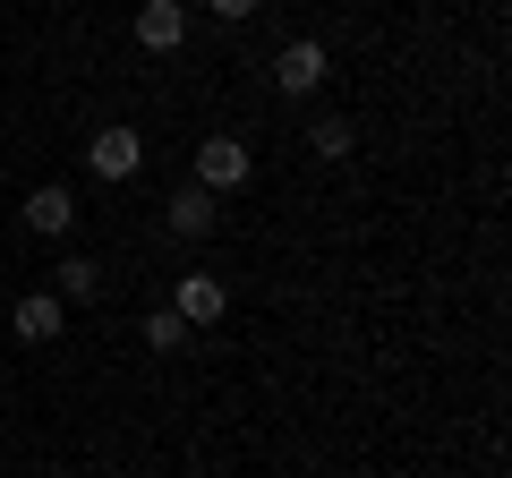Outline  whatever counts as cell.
Returning a JSON list of instances; mask_svg holds the SVG:
<instances>
[{"mask_svg":"<svg viewBox=\"0 0 512 478\" xmlns=\"http://www.w3.org/2000/svg\"><path fill=\"white\" fill-rule=\"evenodd\" d=\"M146 350H163V359H171V350H188V325H180L171 308H154V316H146Z\"/></svg>","mask_w":512,"mask_h":478,"instance_id":"cell-11","label":"cell"},{"mask_svg":"<svg viewBox=\"0 0 512 478\" xmlns=\"http://www.w3.org/2000/svg\"><path fill=\"white\" fill-rule=\"evenodd\" d=\"M163 231L171 239H205L214 231V197H205V188H180V197L163 205Z\"/></svg>","mask_w":512,"mask_h":478,"instance_id":"cell-8","label":"cell"},{"mask_svg":"<svg viewBox=\"0 0 512 478\" xmlns=\"http://www.w3.org/2000/svg\"><path fill=\"white\" fill-rule=\"evenodd\" d=\"M171 316H180L188 333L222 325V316H231V282H222V274H180V282H171Z\"/></svg>","mask_w":512,"mask_h":478,"instance_id":"cell-3","label":"cell"},{"mask_svg":"<svg viewBox=\"0 0 512 478\" xmlns=\"http://www.w3.org/2000/svg\"><path fill=\"white\" fill-rule=\"evenodd\" d=\"M205 9H214L222 26H239V18H256V0H205Z\"/></svg>","mask_w":512,"mask_h":478,"instance_id":"cell-12","label":"cell"},{"mask_svg":"<svg viewBox=\"0 0 512 478\" xmlns=\"http://www.w3.org/2000/svg\"><path fill=\"white\" fill-rule=\"evenodd\" d=\"M248 171H256L248 137H205V146H197V188H205V197H231V188H248Z\"/></svg>","mask_w":512,"mask_h":478,"instance_id":"cell-2","label":"cell"},{"mask_svg":"<svg viewBox=\"0 0 512 478\" xmlns=\"http://www.w3.org/2000/svg\"><path fill=\"white\" fill-rule=\"evenodd\" d=\"M325 77H333V52H325L316 35H291V43L274 52V86L291 94V103H308V94H325Z\"/></svg>","mask_w":512,"mask_h":478,"instance_id":"cell-1","label":"cell"},{"mask_svg":"<svg viewBox=\"0 0 512 478\" xmlns=\"http://www.w3.org/2000/svg\"><path fill=\"white\" fill-rule=\"evenodd\" d=\"M350 146H359L350 120H316V129H308V154H316V163H350Z\"/></svg>","mask_w":512,"mask_h":478,"instance_id":"cell-10","label":"cell"},{"mask_svg":"<svg viewBox=\"0 0 512 478\" xmlns=\"http://www.w3.org/2000/svg\"><path fill=\"white\" fill-rule=\"evenodd\" d=\"M86 171L94 180H137V171H146V137L137 129H94L86 137Z\"/></svg>","mask_w":512,"mask_h":478,"instance_id":"cell-4","label":"cell"},{"mask_svg":"<svg viewBox=\"0 0 512 478\" xmlns=\"http://www.w3.org/2000/svg\"><path fill=\"white\" fill-rule=\"evenodd\" d=\"M52 299H60V308H77V299H103V265H94V257H60L52 265Z\"/></svg>","mask_w":512,"mask_h":478,"instance_id":"cell-9","label":"cell"},{"mask_svg":"<svg viewBox=\"0 0 512 478\" xmlns=\"http://www.w3.org/2000/svg\"><path fill=\"white\" fill-rule=\"evenodd\" d=\"M137 43L146 52H180L188 43V0H137Z\"/></svg>","mask_w":512,"mask_h":478,"instance_id":"cell-6","label":"cell"},{"mask_svg":"<svg viewBox=\"0 0 512 478\" xmlns=\"http://www.w3.org/2000/svg\"><path fill=\"white\" fill-rule=\"evenodd\" d=\"M9 325H18V342H60V333H69V308H60L52 291H26L18 308H9Z\"/></svg>","mask_w":512,"mask_h":478,"instance_id":"cell-7","label":"cell"},{"mask_svg":"<svg viewBox=\"0 0 512 478\" xmlns=\"http://www.w3.org/2000/svg\"><path fill=\"white\" fill-rule=\"evenodd\" d=\"M18 214H26V231H35V239H69V231H77V197H69L60 180L26 188V205H18Z\"/></svg>","mask_w":512,"mask_h":478,"instance_id":"cell-5","label":"cell"}]
</instances>
